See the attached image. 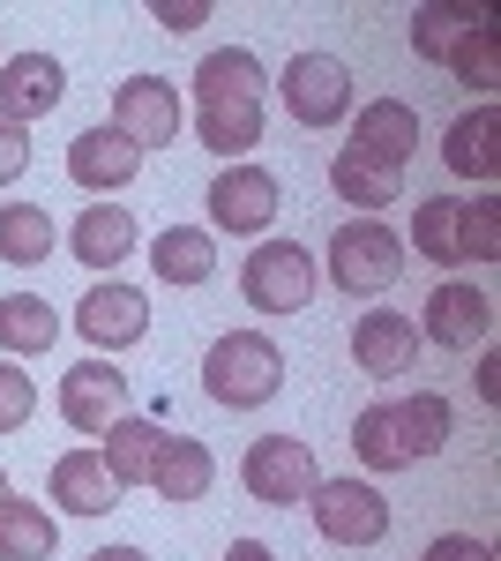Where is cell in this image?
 <instances>
[{"instance_id": "cell-31", "label": "cell", "mask_w": 501, "mask_h": 561, "mask_svg": "<svg viewBox=\"0 0 501 561\" xmlns=\"http://www.w3.org/2000/svg\"><path fill=\"white\" fill-rule=\"evenodd\" d=\"M449 68H457V76H464L471 90H494V83H501V45H494V23H479V31H471V38H464L457 53H449Z\"/></svg>"}, {"instance_id": "cell-33", "label": "cell", "mask_w": 501, "mask_h": 561, "mask_svg": "<svg viewBox=\"0 0 501 561\" xmlns=\"http://www.w3.org/2000/svg\"><path fill=\"white\" fill-rule=\"evenodd\" d=\"M31 412H38V382H31L15 359H0V434L31 427Z\"/></svg>"}, {"instance_id": "cell-20", "label": "cell", "mask_w": 501, "mask_h": 561, "mask_svg": "<svg viewBox=\"0 0 501 561\" xmlns=\"http://www.w3.org/2000/svg\"><path fill=\"white\" fill-rule=\"evenodd\" d=\"M68 248H76L83 270H113V262H127L135 255V217H127V203H90V210L68 225Z\"/></svg>"}, {"instance_id": "cell-1", "label": "cell", "mask_w": 501, "mask_h": 561, "mask_svg": "<svg viewBox=\"0 0 501 561\" xmlns=\"http://www.w3.org/2000/svg\"><path fill=\"white\" fill-rule=\"evenodd\" d=\"M195 135L225 165H240L262 142V60L248 45H225L195 68Z\"/></svg>"}, {"instance_id": "cell-15", "label": "cell", "mask_w": 501, "mask_h": 561, "mask_svg": "<svg viewBox=\"0 0 501 561\" xmlns=\"http://www.w3.org/2000/svg\"><path fill=\"white\" fill-rule=\"evenodd\" d=\"M135 173H143V150H135L113 121H105V128H83L68 142V180L90 187V195H121Z\"/></svg>"}, {"instance_id": "cell-14", "label": "cell", "mask_w": 501, "mask_h": 561, "mask_svg": "<svg viewBox=\"0 0 501 561\" xmlns=\"http://www.w3.org/2000/svg\"><path fill=\"white\" fill-rule=\"evenodd\" d=\"M344 150H360L367 165H382V173H405L419 150V113L405 105V98H375V105H360V121H352V142Z\"/></svg>"}, {"instance_id": "cell-30", "label": "cell", "mask_w": 501, "mask_h": 561, "mask_svg": "<svg viewBox=\"0 0 501 561\" xmlns=\"http://www.w3.org/2000/svg\"><path fill=\"white\" fill-rule=\"evenodd\" d=\"M457 210H464V203H449V195H434V203H419V210H412V248L426 262H464Z\"/></svg>"}, {"instance_id": "cell-19", "label": "cell", "mask_w": 501, "mask_h": 561, "mask_svg": "<svg viewBox=\"0 0 501 561\" xmlns=\"http://www.w3.org/2000/svg\"><path fill=\"white\" fill-rule=\"evenodd\" d=\"M494 135H501V113H494V105H471V113H457V121H449V135H442V165H449L457 180H494V173H501Z\"/></svg>"}, {"instance_id": "cell-36", "label": "cell", "mask_w": 501, "mask_h": 561, "mask_svg": "<svg viewBox=\"0 0 501 561\" xmlns=\"http://www.w3.org/2000/svg\"><path fill=\"white\" fill-rule=\"evenodd\" d=\"M150 15H158L166 31H195V23H209V0H158Z\"/></svg>"}, {"instance_id": "cell-37", "label": "cell", "mask_w": 501, "mask_h": 561, "mask_svg": "<svg viewBox=\"0 0 501 561\" xmlns=\"http://www.w3.org/2000/svg\"><path fill=\"white\" fill-rule=\"evenodd\" d=\"M479 397H487V404H494V397H501V359H494V352L479 359Z\"/></svg>"}, {"instance_id": "cell-10", "label": "cell", "mask_w": 501, "mask_h": 561, "mask_svg": "<svg viewBox=\"0 0 501 561\" xmlns=\"http://www.w3.org/2000/svg\"><path fill=\"white\" fill-rule=\"evenodd\" d=\"M60 420L76 434H105L113 420H127V375L113 359H76L60 375Z\"/></svg>"}, {"instance_id": "cell-12", "label": "cell", "mask_w": 501, "mask_h": 561, "mask_svg": "<svg viewBox=\"0 0 501 561\" xmlns=\"http://www.w3.org/2000/svg\"><path fill=\"white\" fill-rule=\"evenodd\" d=\"M60 98H68V68H60L53 53H15V60H0V121L31 128Z\"/></svg>"}, {"instance_id": "cell-27", "label": "cell", "mask_w": 501, "mask_h": 561, "mask_svg": "<svg viewBox=\"0 0 501 561\" xmlns=\"http://www.w3.org/2000/svg\"><path fill=\"white\" fill-rule=\"evenodd\" d=\"M53 510H38V502H0V561H53Z\"/></svg>"}, {"instance_id": "cell-18", "label": "cell", "mask_w": 501, "mask_h": 561, "mask_svg": "<svg viewBox=\"0 0 501 561\" xmlns=\"http://www.w3.org/2000/svg\"><path fill=\"white\" fill-rule=\"evenodd\" d=\"M53 502H60L68 517H105V510H121V486H113V472H105L98 449H68V457L53 465Z\"/></svg>"}, {"instance_id": "cell-16", "label": "cell", "mask_w": 501, "mask_h": 561, "mask_svg": "<svg viewBox=\"0 0 501 561\" xmlns=\"http://www.w3.org/2000/svg\"><path fill=\"white\" fill-rule=\"evenodd\" d=\"M352 359H360L375 382L412 375V359H419V322H412V314H397V307L360 314V322H352Z\"/></svg>"}, {"instance_id": "cell-38", "label": "cell", "mask_w": 501, "mask_h": 561, "mask_svg": "<svg viewBox=\"0 0 501 561\" xmlns=\"http://www.w3.org/2000/svg\"><path fill=\"white\" fill-rule=\"evenodd\" d=\"M225 561H277V554H270L262 539H232V547H225Z\"/></svg>"}, {"instance_id": "cell-21", "label": "cell", "mask_w": 501, "mask_h": 561, "mask_svg": "<svg viewBox=\"0 0 501 561\" xmlns=\"http://www.w3.org/2000/svg\"><path fill=\"white\" fill-rule=\"evenodd\" d=\"M158 442H166V427L158 420H143V412H127V420H113L105 427V472H113V486H150V465H158Z\"/></svg>"}, {"instance_id": "cell-23", "label": "cell", "mask_w": 501, "mask_h": 561, "mask_svg": "<svg viewBox=\"0 0 501 561\" xmlns=\"http://www.w3.org/2000/svg\"><path fill=\"white\" fill-rule=\"evenodd\" d=\"M389 412H397V434H405V457H412V465H426V457L449 449V427H457V420H449V397L412 389V397H397Z\"/></svg>"}, {"instance_id": "cell-34", "label": "cell", "mask_w": 501, "mask_h": 561, "mask_svg": "<svg viewBox=\"0 0 501 561\" xmlns=\"http://www.w3.org/2000/svg\"><path fill=\"white\" fill-rule=\"evenodd\" d=\"M31 173V128H15V121H0V187L8 180Z\"/></svg>"}, {"instance_id": "cell-2", "label": "cell", "mask_w": 501, "mask_h": 561, "mask_svg": "<svg viewBox=\"0 0 501 561\" xmlns=\"http://www.w3.org/2000/svg\"><path fill=\"white\" fill-rule=\"evenodd\" d=\"M285 382V352L270 345L262 330H232V337H217L203 352V389L225 404V412H254V404H270Z\"/></svg>"}, {"instance_id": "cell-3", "label": "cell", "mask_w": 501, "mask_h": 561, "mask_svg": "<svg viewBox=\"0 0 501 561\" xmlns=\"http://www.w3.org/2000/svg\"><path fill=\"white\" fill-rule=\"evenodd\" d=\"M405 277V240L382 225V217H344L330 232V285L352 300H375Z\"/></svg>"}, {"instance_id": "cell-28", "label": "cell", "mask_w": 501, "mask_h": 561, "mask_svg": "<svg viewBox=\"0 0 501 561\" xmlns=\"http://www.w3.org/2000/svg\"><path fill=\"white\" fill-rule=\"evenodd\" d=\"M330 187L344 195V203H360V210L375 217L382 203H397V187H405V173H382V165H367L360 150H337V158H330Z\"/></svg>"}, {"instance_id": "cell-7", "label": "cell", "mask_w": 501, "mask_h": 561, "mask_svg": "<svg viewBox=\"0 0 501 561\" xmlns=\"http://www.w3.org/2000/svg\"><path fill=\"white\" fill-rule=\"evenodd\" d=\"M240 479H248L254 502H270V510H293V502H307L315 494V449L307 442H293V434H262L248 457H240Z\"/></svg>"}, {"instance_id": "cell-9", "label": "cell", "mask_w": 501, "mask_h": 561, "mask_svg": "<svg viewBox=\"0 0 501 561\" xmlns=\"http://www.w3.org/2000/svg\"><path fill=\"white\" fill-rule=\"evenodd\" d=\"M113 128L135 142V150H172L180 142V90L166 76H127L113 90Z\"/></svg>"}, {"instance_id": "cell-5", "label": "cell", "mask_w": 501, "mask_h": 561, "mask_svg": "<svg viewBox=\"0 0 501 561\" xmlns=\"http://www.w3.org/2000/svg\"><path fill=\"white\" fill-rule=\"evenodd\" d=\"M277 98L299 128H337L352 113V68L337 53H293L285 76H277Z\"/></svg>"}, {"instance_id": "cell-35", "label": "cell", "mask_w": 501, "mask_h": 561, "mask_svg": "<svg viewBox=\"0 0 501 561\" xmlns=\"http://www.w3.org/2000/svg\"><path fill=\"white\" fill-rule=\"evenodd\" d=\"M419 561H494V547H487V539H471V531H442Z\"/></svg>"}, {"instance_id": "cell-22", "label": "cell", "mask_w": 501, "mask_h": 561, "mask_svg": "<svg viewBox=\"0 0 501 561\" xmlns=\"http://www.w3.org/2000/svg\"><path fill=\"white\" fill-rule=\"evenodd\" d=\"M150 270H158L166 285H209V270H217V240H209L203 225H166V232L150 240Z\"/></svg>"}, {"instance_id": "cell-29", "label": "cell", "mask_w": 501, "mask_h": 561, "mask_svg": "<svg viewBox=\"0 0 501 561\" xmlns=\"http://www.w3.org/2000/svg\"><path fill=\"white\" fill-rule=\"evenodd\" d=\"M352 449H360L367 472H412L405 434H397V412H389V404H367V412L352 420Z\"/></svg>"}, {"instance_id": "cell-4", "label": "cell", "mask_w": 501, "mask_h": 561, "mask_svg": "<svg viewBox=\"0 0 501 561\" xmlns=\"http://www.w3.org/2000/svg\"><path fill=\"white\" fill-rule=\"evenodd\" d=\"M240 293H248L254 314H299V307L315 300V255L299 240H262L240 262Z\"/></svg>"}, {"instance_id": "cell-25", "label": "cell", "mask_w": 501, "mask_h": 561, "mask_svg": "<svg viewBox=\"0 0 501 561\" xmlns=\"http://www.w3.org/2000/svg\"><path fill=\"white\" fill-rule=\"evenodd\" d=\"M68 322L53 314V300H38V293H8L0 300V345L15 352V359H31V352H53V337H60Z\"/></svg>"}, {"instance_id": "cell-17", "label": "cell", "mask_w": 501, "mask_h": 561, "mask_svg": "<svg viewBox=\"0 0 501 561\" xmlns=\"http://www.w3.org/2000/svg\"><path fill=\"white\" fill-rule=\"evenodd\" d=\"M209 486H217V457H209L195 434H166L158 442V465H150V494L172 502V510H187V502H203Z\"/></svg>"}, {"instance_id": "cell-26", "label": "cell", "mask_w": 501, "mask_h": 561, "mask_svg": "<svg viewBox=\"0 0 501 561\" xmlns=\"http://www.w3.org/2000/svg\"><path fill=\"white\" fill-rule=\"evenodd\" d=\"M0 262H15V270L53 262V210H38V203H0Z\"/></svg>"}, {"instance_id": "cell-13", "label": "cell", "mask_w": 501, "mask_h": 561, "mask_svg": "<svg viewBox=\"0 0 501 561\" xmlns=\"http://www.w3.org/2000/svg\"><path fill=\"white\" fill-rule=\"evenodd\" d=\"M76 330H83L98 352H127L143 330H150V300L135 293V285H90L83 300H76Z\"/></svg>"}, {"instance_id": "cell-39", "label": "cell", "mask_w": 501, "mask_h": 561, "mask_svg": "<svg viewBox=\"0 0 501 561\" xmlns=\"http://www.w3.org/2000/svg\"><path fill=\"white\" fill-rule=\"evenodd\" d=\"M90 561H150V554H143V547H98Z\"/></svg>"}, {"instance_id": "cell-24", "label": "cell", "mask_w": 501, "mask_h": 561, "mask_svg": "<svg viewBox=\"0 0 501 561\" xmlns=\"http://www.w3.org/2000/svg\"><path fill=\"white\" fill-rule=\"evenodd\" d=\"M479 23H494V8L471 15V8H442V0H426V8L412 15V53H419V60H434V68H449V53H457Z\"/></svg>"}, {"instance_id": "cell-32", "label": "cell", "mask_w": 501, "mask_h": 561, "mask_svg": "<svg viewBox=\"0 0 501 561\" xmlns=\"http://www.w3.org/2000/svg\"><path fill=\"white\" fill-rule=\"evenodd\" d=\"M457 240H464V262H494L501 255V203H464Z\"/></svg>"}, {"instance_id": "cell-8", "label": "cell", "mask_w": 501, "mask_h": 561, "mask_svg": "<svg viewBox=\"0 0 501 561\" xmlns=\"http://www.w3.org/2000/svg\"><path fill=\"white\" fill-rule=\"evenodd\" d=\"M487 330H494V300H487L479 285H464V277L434 285L426 307H419V345L471 352V345H487Z\"/></svg>"}, {"instance_id": "cell-40", "label": "cell", "mask_w": 501, "mask_h": 561, "mask_svg": "<svg viewBox=\"0 0 501 561\" xmlns=\"http://www.w3.org/2000/svg\"><path fill=\"white\" fill-rule=\"evenodd\" d=\"M8 494H15V486H8V472H0V502H8Z\"/></svg>"}, {"instance_id": "cell-6", "label": "cell", "mask_w": 501, "mask_h": 561, "mask_svg": "<svg viewBox=\"0 0 501 561\" xmlns=\"http://www.w3.org/2000/svg\"><path fill=\"white\" fill-rule=\"evenodd\" d=\"M307 517H315V531L330 547H375V539H389V502L367 479H315Z\"/></svg>"}, {"instance_id": "cell-11", "label": "cell", "mask_w": 501, "mask_h": 561, "mask_svg": "<svg viewBox=\"0 0 501 561\" xmlns=\"http://www.w3.org/2000/svg\"><path fill=\"white\" fill-rule=\"evenodd\" d=\"M277 203H285V187L262 165H225V173L209 180V225L217 232H270Z\"/></svg>"}]
</instances>
